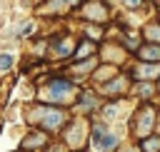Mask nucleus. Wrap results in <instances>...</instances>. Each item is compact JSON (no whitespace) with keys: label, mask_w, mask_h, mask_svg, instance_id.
Listing matches in <instances>:
<instances>
[{"label":"nucleus","mask_w":160,"mask_h":152,"mask_svg":"<svg viewBox=\"0 0 160 152\" xmlns=\"http://www.w3.org/2000/svg\"><path fill=\"white\" fill-rule=\"evenodd\" d=\"M72 92H75L72 82L58 77V80H50V82H48V87L42 90V97L50 100V102H68V100L72 97Z\"/></svg>","instance_id":"1"},{"label":"nucleus","mask_w":160,"mask_h":152,"mask_svg":"<svg viewBox=\"0 0 160 152\" xmlns=\"http://www.w3.org/2000/svg\"><path fill=\"white\" fill-rule=\"evenodd\" d=\"M32 117L40 122L42 130H50V132L52 130H60L65 125V120H68V115L62 110H58V107H38Z\"/></svg>","instance_id":"2"},{"label":"nucleus","mask_w":160,"mask_h":152,"mask_svg":"<svg viewBox=\"0 0 160 152\" xmlns=\"http://www.w3.org/2000/svg\"><path fill=\"white\" fill-rule=\"evenodd\" d=\"M92 145L100 152H112L120 145V135L112 132V130H108L105 125H95L92 127Z\"/></svg>","instance_id":"3"},{"label":"nucleus","mask_w":160,"mask_h":152,"mask_svg":"<svg viewBox=\"0 0 160 152\" xmlns=\"http://www.w3.org/2000/svg\"><path fill=\"white\" fill-rule=\"evenodd\" d=\"M155 127V110L152 107H140L138 120H135V135L138 137H150V130Z\"/></svg>","instance_id":"4"},{"label":"nucleus","mask_w":160,"mask_h":152,"mask_svg":"<svg viewBox=\"0 0 160 152\" xmlns=\"http://www.w3.org/2000/svg\"><path fill=\"white\" fill-rule=\"evenodd\" d=\"M130 75H132L135 80H140V82H150V80H155V77H160V65H148V62H142V65L132 67Z\"/></svg>","instance_id":"5"},{"label":"nucleus","mask_w":160,"mask_h":152,"mask_svg":"<svg viewBox=\"0 0 160 152\" xmlns=\"http://www.w3.org/2000/svg\"><path fill=\"white\" fill-rule=\"evenodd\" d=\"M142 62H148V65H155V62H160V45H140L138 47V52H135Z\"/></svg>","instance_id":"6"},{"label":"nucleus","mask_w":160,"mask_h":152,"mask_svg":"<svg viewBox=\"0 0 160 152\" xmlns=\"http://www.w3.org/2000/svg\"><path fill=\"white\" fill-rule=\"evenodd\" d=\"M128 90V77L125 75H118V77H112L105 87H102V92L108 95V97H118V95H122Z\"/></svg>","instance_id":"7"},{"label":"nucleus","mask_w":160,"mask_h":152,"mask_svg":"<svg viewBox=\"0 0 160 152\" xmlns=\"http://www.w3.org/2000/svg\"><path fill=\"white\" fill-rule=\"evenodd\" d=\"M82 15L90 17V20H108V12H105V5L100 2H90V5H82Z\"/></svg>","instance_id":"8"},{"label":"nucleus","mask_w":160,"mask_h":152,"mask_svg":"<svg viewBox=\"0 0 160 152\" xmlns=\"http://www.w3.org/2000/svg\"><path fill=\"white\" fill-rule=\"evenodd\" d=\"M145 40L150 45H160V22H150L145 27Z\"/></svg>","instance_id":"9"},{"label":"nucleus","mask_w":160,"mask_h":152,"mask_svg":"<svg viewBox=\"0 0 160 152\" xmlns=\"http://www.w3.org/2000/svg\"><path fill=\"white\" fill-rule=\"evenodd\" d=\"M142 152H160V135H150L142 140Z\"/></svg>","instance_id":"10"},{"label":"nucleus","mask_w":160,"mask_h":152,"mask_svg":"<svg viewBox=\"0 0 160 152\" xmlns=\"http://www.w3.org/2000/svg\"><path fill=\"white\" fill-rule=\"evenodd\" d=\"M40 145H45V135L35 132V135H30V137L22 142V150H32V147H40Z\"/></svg>","instance_id":"11"},{"label":"nucleus","mask_w":160,"mask_h":152,"mask_svg":"<svg viewBox=\"0 0 160 152\" xmlns=\"http://www.w3.org/2000/svg\"><path fill=\"white\" fill-rule=\"evenodd\" d=\"M70 50H72V40L70 37H65V40H60L58 45H55V55H60V57H65V55H70Z\"/></svg>","instance_id":"12"},{"label":"nucleus","mask_w":160,"mask_h":152,"mask_svg":"<svg viewBox=\"0 0 160 152\" xmlns=\"http://www.w3.org/2000/svg\"><path fill=\"white\" fill-rule=\"evenodd\" d=\"M92 52H95V45L92 42H82L78 50H75V57L80 60V57H92Z\"/></svg>","instance_id":"13"},{"label":"nucleus","mask_w":160,"mask_h":152,"mask_svg":"<svg viewBox=\"0 0 160 152\" xmlns=\"http://www.w3.org/2000/svg\"><path fill=\"white\" fill-rule=\"evenodd\" d=\"M138 95L140 97H150L152 95V82H140L138 85Z\"/></svg>","instance_id":"14"},{"label":"nucleus","mask_w":160,"mask_h":152,"mask_svg":"<svg viewBox=\"0 0 160 152\" xmlns=\"http://www.w3.org/2000/svg\"><path fill=\"white\" fill-rule=\"evenodd\" d=\"M80 102H82V107H90V110H92V107L98 105L95 95H90V92H82V100H80Z\"/></svg>","instance_id":"15"},{"label":"nucleus","mask_w":160,"mask_h":152,"mask_svg":"<svg viewBox=\"0 0 160 152\" xmlns=\"http://www.w3.org/2000/svg\"><path fill=\"white\" fill-rule=\"evenodd\" d=\"M12 65V55H0V70H8Z\"/></svg>","instance_id":"16"},{"label":"nucleus","mask_w":160,"mask_h":152,"mask_svg":"<svg viewBox=\"0 0 160 152\" xmlns=\"http://www.w3.org/2000/svg\"><path fill=\"white\" fill-rule=\"evenodd\" d=\"M108 75L112 77V75H115V67H100V70H98V77H108Z\"/></svg>","instance_id":"17"},{"label":"nucleus","mask_w":160,"mask_h":152,"mask_svg":"<svg viewBox=\"0 0 160 152\" xmlns=\"http://www.w3.org/2000/svg\"><path fill=\"white\" fill-rule=\"evenodd\" d=\"M30 30H32V22H25V25H22V32H20V35H30Z\"/></svg>","instance_id":"18"}]
</instances>
